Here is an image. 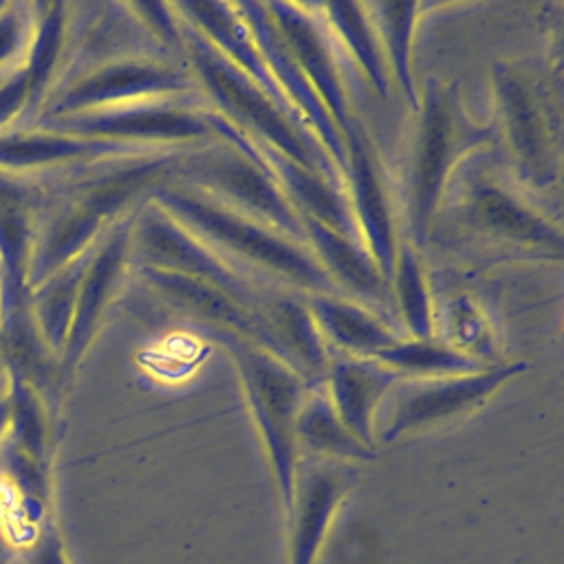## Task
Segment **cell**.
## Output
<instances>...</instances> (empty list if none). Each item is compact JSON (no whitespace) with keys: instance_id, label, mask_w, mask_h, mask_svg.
I'll use <instances>...</instances> for the list:
<instances>
[{"instance_id":"7","label":"cell","mask_w":564,"mask_h":564,"mask_svg":"<svg viewBox=\"0 0 564 564\" xmlns=\"http://www.w3.org/2000/svg\"><path fill=\"white\" fill-rule=\"evenodd\" d=\"M130 253L139 258L141 267L205 282L253 311H264V306L278 295L273 289L262 286L229 264L152 200L143 205L132 223Z\"/></svg>"},{"instance_id":"14","label":"cell","mask_w":564,"mask_h":564,"mask_svg":"<svg viewBox=\"0 0 564 564\" xmlns=\"http://www.w3.org/2000/svg\"><path fill=\"white\" fill-rule=\"evenodd\" d=\"M401 377L372 357L330 355L322 388L341 423L366 445L375 447L377 410Z\"/></svg>"},{"instance_id":"8","label":"cell","mask_w":564,"mask_h":564,"mask_svg":"<svg viewBox=\"0 0 564 564\" xmlns=\"http://www.w3.org/2000/svg\"><path fill=\"white\" fill-rule=\"evenodd\" d=\"M527 372V364H494L476 372L399 379L383 405H390L379 438L392 443L405 434L454 423L480 408L509 379Z\"/></svg>"},{"instance_id":"20","label":"cell","mask_w":564,"mask_h":564,"mask_svg":"<svg viewBox=\"0 0 564 564\" xmlns=\"http://www.w3.org/2000/svg\"><path fill=\"white\" fill-rule=\"evenodd\" d=\"M390 293L397 313L403 324L405 337L432 339L436 337L434 302L430 282L425 275L423 260L414 245L401 240L394 256V267L390 275Z\"/></svg>"},{"instance_id":"13","label":"cell","mask_w":564,"mask_h":564,"mask_svg":"<svg viewBox=\"0 0 564 564\" xmlns=\"http://www.w3.org/2000/svg\"><path fill=\"white\" fill-rule=\"evenodd\" d=\"M238 13L242 15L245 24L249 26L275 84L284 93L286 101L297 110V115L304 119V123L313 130V134L319 139L324 150L328 152L330 161L339 170L341 178L346 172V145L344 139L330 119L328 110L319 101L315 88L297 66L295 57L291 55L289 46L284 44L282 35L278 33L264 2H236Z\"/></svg>"},{"instance_id":"4","label":"cell","mask_w":564,"mask_h":564,"mask_svg":"<svg viewBox=\"0 0 564 564\" xmlns=\"http://www.w3.org/2000/svg\"><path fill=\"white\" fill-rule=\"evenodd\" d=\"M419 123L408 161L405 209L410 245L423 247L432 234L445 187L456 167L496 139L494 126H478L465 110L458 82L430 77L419 97Z\"/></svg>"},{"instance_id":"17","label":"cell","mask_w":564,"mask_h":564,"mask_svg":"<svg viewBox=\"0 0 564 564\" xmlns=\"http://www.w3.org/2000/svg\"><path fill=\"white\" fill-rule=\"evenodd\" d=\"M304 304L326 341L335 352L352 357H375L394 346L401 335L386 317L366 304L346 295H304Z\"/></svg>"},{"instance_id":"1","label":"cell","mask_w":564,"mask_h":564,"mask_svg":"<svg viewBox=\"0 0 564 564\" xmlns=\"http://www.w3.org/2000/svg\"><path fill=\"white\" fill-rule=\"evenodd\" d=\"M148 200L267 289L275 291V286H282L302 295H344L308 245L234 212L192 187L167 178L154 187Z\"/></svg>"},{"instance_id":"22","label":"cell","mask_w":564,"mask_h":564,"mask_svg":"<svg viewBox=\"0 0 564 564\" xmlns=\"http://www.w3.org/2000/svg\"><path fill=\"white\" fill-rule=\"evenodd\" d=\"M372 359L386 364L401 379L465 375V372H476L487 368L482 361L447 346L441 337H432V339L401 337L394 346L377 352Z\"/></svg>"},{"instance_id":"24","label":"cell","mask_w":564,"mask_h":564,"mask_svg":"<svg viewBox=\"0 0 564 564\" xmlns=\"http://www.w3.org/2000/svg\"><path fill=\"white\" fill-rule=\"evenodd\" d=\"M20 555L24 564H70L62 538L46 524L35 529V533L22 542Z\"/></svg>"},{"instance_id":"15","label":"cell","mask_w":564,"mask_h":564,"mask_svg":"<svg viewBox=\"0 0 564 564\" xmlns=\"http://www.w3.org/2000/svg\"><path fill=\"white\" fill-rule=\"evenodd\" d=\"M302 229L308 249L328 273V278L339 286V291L388 319L386 308L394 306L390 284L379 271L366 245L313 218H302Z\"/></svg>"},{"instance_id":"25","label":"cell","mask_w":564,"mask_h":564,"mask_svg":"<svg viewBox=\"0 0 564 564\" xmlns=\"http://www.w3.org/2000/svg\"><path fill=\"white\" fill-rule=\"evenodd\" d=\"M22 542L24 540L18 535V531L11 529L4 518H0V564H11L13 560H18Z\"/></svg>"},{"instance_id":"11","label":"cell","mask_w":564,"mask_h":564,"mask_svg":"<svg viewBox=\"0 0 564 564\" xmlns=\"http://www.w3.org/2000/svg\"><path fill=\"white\" fill-rule=\"evenodd\" d=\"M357 482V467L344 460L300 456L289 516V564H315L330 522Z\"/></svg>"},{"instance_id":"2","label":"cell","mask_w":564,"mask_h":564,"mask_svg":"<svg viewBox=\"0 0 564 564\" xmlns=\"http://www.w3.org/2000/svg\"><path fill=\"white\" fill-rule=\"evenodd\" d=\"M181 18V15H178ZM183 59L194 77L196 90L207 99V108L225 117L247 137L262 141L295 163L324 174L344 187V178L328 152L308 126L284 112L253 79L236 68L207 37L181 18ZM346 189V187H344Z\"/></svg>"},{"instance_id":"6","label":"cell","mask_w":564,"mask_h":564,"mask_svg":"<svg viewBox=\"0 0 564 564\" xmlns=\"http://www.w3.org/2000/svg\"><path fill=\"white\" fill-rule=\"evenodd\" d=\"M496 97L494 132L507 143L516 176L549 187L560 170V123L542 82L524 66L498 62L491 68Z\"/></svg>"},{"instance_id":"21","label":"cell","mask_w":564,"mask_h":564,"mask_svg":"<svg viewBox=\"0 0 564 564\" xmlns=\"http://www.w3.org/2000/svg\"><path fill=\"white\" fill-rule=\"evenodd\" d=\"M421 7L416 2H372L368 11L377 26L386 62L390 68L392 84L405 95L410 108L416 112L421 90L416 88L412 73V33L416 26V11Z\"/></svg>"},{"instance_id":"5","label":"cell","mask_w":564,"mask_h":564,"mask_svg":"<svg viewBox=\"0 0 564 564\" xmlns=\"http://www.w3.org/2000/svg\"><path fill=\"white\" fill-rule=\"evenodd\" d=\"M220 344L234 359L253 423L267 447L271 471L284 505H291L295 467L300 460L295 443V419L311 386L282 359L262 346L231 333H200Z\"/></svg>"},{"instance_id":"3","label":"cell","mask_w":564,"mask_h":564,"mask_svg":"<svg viewBox=\"0 0 564 564\" xmlns=\"http://www.w3.org/2000/svg\"><path fill=\"white\" fill-rule=\"evenodd\" d=\"M445 220L463 236L511 249L524 258L562 260V229L531 200L516 192L511 181L482 161L480 152L469 154L452 174L441 207Z\"/></svg>"},{"instance_id":"12","label":"cell","mask_w":564,"mask_h":564,"mask_svg":"<svg viewBox=\"0 0 564 564\" xmlns=\"http://www.w3.org/2000/svg\"><path fill=\"white\" fill-rule=\"evenodd\" d=\"M141 278L161 302H165L176 315H185L198 333H231L278 357L264 311H253L225 291L178 273L141 267Z\"/></svg>"},{"instance_id":"16","label":"cell","mask_w":564,"mask_h":564,"mask_svg":"<svg viewBox=\"0 0 564 564\" xmlns=\"http://www.w3.org/2000/svg\"><path fill=\"white\" fill-rule=\"evenodd\" d=\"M174 9L185 22L200 31L216 51H220L236 68L253 79L284 112L304 123V119L286 101L284 93L275 84L249 26L236 9V2H178Z\"/></svg>"},{"instance_id":"10","label":"cell","mask_w":564,"mask_h":564,"mask_svg":"<svg viewBox=\"0 0 564 564\" xmlns=\"http://www.w3.org/2000/svg\"><path fill=\"white\" fill-rule=\"evenodd\" d=\"M344 145H346L344 187L350 200V209H352L361 242L366 245L379 271L390 284L394 256L401 240L397 234V218H394L388 174L361 123L355 128L350 137L344 139Z\"/></svg>"},{"instance_id":"19","label":"cell","mask_w":564,"mask_h":564,"mask_svg":"<svg viewBox=\"0 0 564 564\" xmlns=\"http://www.w3.org/2000/svg\"><path fill=\"white\" fill-rule=\"evenodd\" d=\"M295 443L300 456L328 460H372L377 447L361 443L337 416L326 390L311 388L295 419Z\"/></svg>"},{"instance_id":"18","label":"cell","mask_w":564,"mask_h":564,"mask_svg":"<svg viewBox=\"0 0 564 564\" xmlns=\"http://www.w3.org/2000/svg\"><path fill=\"white\" fill-rule=\"evenodd\" d=\"M333 40H339L337 51L348 55L355 68L366 77L379 97L390 95L392 77L386 62V53L368 11L361 2H326L317 4Z\"/></svg>"},{"instance_id":"9","label":"cell","mask_w":564,"mask_h":564,"mask_svg":"<svg viewBox=\"0 0 564 564\" xmlns=\"http://www.w3.org/2000/svg\"><path fill=\"white\" fill-rule=\"evenodd\" d=\"M264 7L297 66L335 121L341 139L350 137L359 121L350 106L341 53H337V44L317 4L264 2Z\"/></svg>"},{"instance_id":"23","label":"cell","mask_w":564,"mask_h":564,"mask_svg":"<svg viewBox=\"0 0 564 564\" xmlns=\"http://www.w3.org/2000/svg\"><path fill=\"white\" fill-rule=\"evenodd\" d=\"M445 322H447L449 337L443 341L447 346L482 361L485 366H494L489 361L491 350L496 348L494 326L471 297L458 295V297L449 300L447 308H445Z\"/></svg>"}]
</instances>
